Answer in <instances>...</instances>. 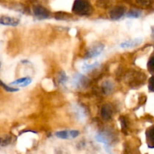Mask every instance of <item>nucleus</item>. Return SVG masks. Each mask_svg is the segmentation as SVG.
<instances>
[{
	"mask_svg": "<svg viewBox=\"0 0 154 154\" xmlns=\"http://www.w3.org/2000/svg\"><path fill=\"white\" fill-rule=\"evenodd\" d=\"M92 6L87 0H75L72 11L79 16H88L92 13Z\"/></svg>",
	"mask_w": 154,
	"mask_h": 154,
	"instance_id": "obj_1",
	"label": "nucleus"
},
{
	"mask_svg": "<svg viewBox=\"0 0 154 154\" xmlns=\"http://www.w3.org/2000/svg\"><path fill=\"white\" fill-rule=\"evenodd\" d=\"M104 49H105V45H102V44H97L96 45H93L87 52L85 57L86 59H92L99 57L102 54V51H104Z\"/></svg>",
	"mask_w": 154,
	"mask_h": 154,
	"instance_id": "obj_2",
	"label": "nucleus"
},
{
	"mask_svg": "<svg viewBox=\"0 0 154 154\" xmlns=\"http://www.w3.org/2000/svg\"><path fill=\"white\" fill-rule=\"evenodd\" d=\"M33 13L37 18L40 20L48 19L50 17V11L42 5H35L33 7Z\"/></svg>",
	"mask_w": 154,
	"mask_h": 154,
	"instance_id": "obj_3",
	"label": "nucleus"
},
{
	"mask_svg": "<svg viewBox=\"0 0 154 154\" xmlns=\"http://www.w3.org/2000/svg\"><path fill=\"white\" fill-rule=\"evenodd\" d=\"M126 14V8L125 7L121 5L115 6L111 9L110 11V17L114 20H117L120 19L123 15Z\"/></svg>",
	"mask_w": 154,
	"mask_h": 154,
	"instance_id": "obj_4",
	"label": "nucleus"
},
{
	"mask_svg": "<svg viewBox=\"0 0 154 154\" xmlns=\"http://www.w3.org/2000/svg\"><path fill=\"white\" fill-rule=\"evenodd\" d=\"M20 23V20L15 17L8 16H2L0 17V24L10 26H17Z\"/></svg>",
	"mask_w": 154,
	"mask_h": 154,
	"instance_id": "obj_5",
	"label": "nucleus"
},
{
	"mask_svg": "<svg viewBox=\"0 0 154 154\" xmlns=\"http://www.w3.org/2000/svg\"><path fill=\"white\" fill-rule=\"evenodd\" d=\"M32 82V78L29 77H25V78H21L16 81H13L10 84L11 86H17L20 87H25L26 86L29 85Z\"/></svg>",
	"mask_w": 154,
	"mask_h": 154,
	"instance_id": "obj_6",
	"label": "nucleus"
},
{
	"mask_svg": "<svg viewBox=\"0 0 154 154\" xmlns=\"http://www.w3.org/2000/svg\"><path fill=\"white\" fill-rule=\"evenodd\" d=\"M141 42H142V38H138L132 39V40H128L126 41V42H123V43L120 44V47L122 48H135V47L141 45Z\"/></svg>",
	"mask_w": 154,
	"mask_h": 154,
	"instance_id": "obj_7",
	"label": "nucleus"
},
{
	"mask_svg": "<svg viewBox=\"0 0 154 154\" xmlns=\"http://www.w3.org/2000/svg\"><path fill=\"white\" fill-rule=\"evenodd\" d=\"M113 111L109 105H105L101 108V116L105 120H110L112 117Z\"/></svg>",
	"mask_w": 154,
	"mask_h": 154,
	"instance_id": "obj_8",
	"label": "nucleus"
},
{
	"mask_svg": "<svg viewBox=\"0 0 154 154\" xmlns=\"http://www.w3.org/2000/svg\"><path fill=\"white\" fill-rule=\"evenodd\" d=\"M146 136L149 147H154V126H151L147 129L146 132Z\"/></svg>",
	"mask_w": 154,
	"mask_h": 154,
	"instance_id": "obj_9",
	"label": "nucleus"
},
{
	"mask_svg": "<svg viewBox=\"0 0 154 154\" xmlns=\"http://www.w3.org/2000/svg\"><path fill=\"white\" fill-rule=\"evenodd\" d=\"M113 88H114V85H113V83L110 81H106L105 82H103V84H102V89L103 93L105 95H109L110 93L112 92Z\"/></svg>",
	"mask_w": 154,
	"mask_h": 154,
	"instance_id": "obj_10",
	"label": "nucleus"
},
{
	"mask_svg": "<svg viewBox=\"0 0 154 154\" xmlns=\"http://www.w3.org/2000/svg\"><path fill=\"white\" fill-rule=\"evenodd\" d=\"M12 142V136L11 135H5L0 137V146L7 147Z\"/></svg>",
	"mask_w": 154,
	"mask_h": 154,
	"instance_id": "obj_11",
	"label": "nucleus"
},
{
	"mask_svg": "<svg viewBox=\"0 0 154 154\" xmlns=\"http://www.w3.org/2000/svg\"><path fill=\"white\" fill-rule=\"evenodd\" d=\"M55 135L58 138H60V139H69V138H71L70 131H60V132H56Z\"/></svg>",
	"mask_w": 154,
	"mask_h": 154,
	"instance_id": "obj_12",
	"label": "nucleus"
},
{
	"mask_svg": "<svg viewBox=\"0 0 154 154\" xmlns=\"http://www.w3.org/2000/svg\"><path fill=\"white\" fill-rule=\"evenodd\" d=\"M68 81V77L66 75V74L63 71H61V72L59 73L58 77H57V81H58L59 84L60 85H63V84H66Z\"/></svg>",
	"mask_w": 154,
	"mask_h": 154,
	"instance_id": "obj_13",
	"label": "nucleus"
},
{
	"mask_svg": "<svg viewBox=\"0 0 154 154\" xmlns=\"http://www.w3.org/2000/svg\"><path fill=\"white\" fill-rule=\"evenodd\" d=\"M84 81H85L84 76H83L82 75H80V74L77 75L74 78V84H75L77 87L81 85V84H83V82L84 83Z\"/></svg>",
	"mask_w": 154,
	"mask_h": 154,
	"instance_id": "obj_14",
	"label": "nucleus"
},
{
	"mask_svg": "<svg viewBox=\"0 0 154 154\" xmlns=\"http://www.w3.org/2000/svg\"><path fill=\"white\" fill-rule=\"evenodd\" d=\"M141 15V11L137 10H132L126 14V17L129 18H138Z\"/></svg>",
	"mask_w": 154,
	"mask_h": 154,
	"instance_id": "obj_15",
	"label": "nucleus"
},
{
	"mask_svg": "<svg viewBox=\"0 0 154 154\" xmlns=\"http://www.w3.org/2000/svg\"><path fill=\"white\" fill-rule=\"evenodd\" d=\"M0 86H1V87H2V88L4 89L5 90H6V91H8V92H10V93L17 92V91H18V90H19V89L14 88V87H9V86L6 85V84H5L4 82H2L1 80H0Z\"/></svg>",
	"mask_w": 154,
	"mask_h": 154,
	"instance_id": "obj_16",
	"label": "nucleus"
},
{
	"mask_svg": "<svg viewBox=\"0 0 154 154\" xmlns=\"http://www.w3.org/2000/svg\"><path fill=\"white\" fill-rule=\"evenodd\" d=\"M70 17L69 14L64 12H57L55 15V18L57 20H67Z\"/></svg>",
	"mask_w": 154,
	"mask_h": 154,
	"instance_id": "obj_17",
	"label": "nucleus"
},
{
	"mask_svg": "<svg viewBox=\"0 0 154 154\" xmlns=\"http://www.w3.org/2000/svg\"><path fill=\"white\" fill-rule=\"evenodd\" d=\"M120 123H121L122 129H123V131H126L128 128L127 119H126L125 117H121L120 118Z\"/></svg>",
	"mask_w": 154,
	"mask_h": 154,
	"instance_id": "obj_18",
	"label": "nucleus"
},
{
	"mask_svg": "<svg viewBox=\"0 0 154 154\" xmlns=\"http://www.w3.org/2000/svg\"><path fill=\"white\" fill-rule=\"evenodd\" d=\"M147 67H148L149 71L151 73H154V54L150 57V60L148 62V64H147Z\"/></svg>",
	"mask_w": 154,
	"mask_h": 154,
	"instance_id": "obj_19",
	"label": "nucleus"
},
{
	"mask_svg": "<svg viewBox=\"0 0 154 154\" xmlns=\"http://www.w3.org/2000/svg\"><path fill=\"white\" fill-rule=\"evenodd\" d=\"M99 66V63H93V64H84V66H83L82 69H84V70H91V69H95V68H96L97 66Z\"/></svg>",
	"mask_w": 154,
	"mask_h": 154,
	"instance_id": "obj_20",
	"label": "nucleus"
},
{
	"mask_svg": "<svg viewBox=\"0 0 154 154\" xmlns=\"http://www.w3.org/2000/svg\"><path fill=\"white\" fill-rule=\"evenodd\" d=\"M136 2L142 6H148L151 4L153 0H136Z\"/></svg>",
	"mask_w": 154,
	"mask_h": 154,
	"instance_id": "obj_21",
	"label": "nucleus"
},
{
	"mask_svg": "<svg viewBox=\"0 0 154 154\" xmlns=\"http://www.w3.org/2000/svg\"><path fill=\"white\" fill-rule=\"evenodd\" d=\"M149 90L154 92V76L151 77L149 80Z\"/></svg>",
	"mask_w": 154,
	"mask_h": 154,
	"instance_id": "obj_22",
	"label": "nucleus"
},
{
	"mask_svg": "<svg viewBox=\"0 0 154 154\" xmlns=\"http://www.w3.org/2000/svg\"><path fill=\"white\" fill-rule=\"evenodd\" d=\"M70 135L72 138H75L79 135V131L78 130H72L70 131Z\"/></svg>",
	"mask_w": 154,
	"mask_h": 154,
	"instance_id": "obj_23",
	"label": "nucleus"
},
{
	"mask_svg": "<svg viewBox=\"0 0 154 154\" xmlns=\"http://www.w3.org/2000/svg\"><path fill=\"white\" fill-rule=\"evenodd\" d=\"M152 32H153V35H154V26L152 28Z\"/></svg>",
	"mask_w": 154,
	"mask_h": 154,
	"instance_id": "obj_24",
	"label": "nucleus"
},
{
	"mask_svg": "<svg viewBox=\"0 0 154 154\" xmlns=\"http://www.w3.org/2000/svg\"><path fill=\"white\" fill-rule=\"evenodd\" d=\"M0 68H1V63H0Z\"/></svg>",
	"mask_w": 154,
	"mask_h": 154,
	"instance_id": "obj_25",
	"label": "nucleus"
}]
</instances>
